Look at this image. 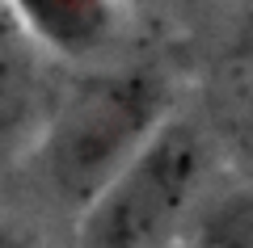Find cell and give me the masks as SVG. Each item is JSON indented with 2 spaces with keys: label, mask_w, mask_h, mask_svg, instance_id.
<instances>
[{
  "label": "cell",
  "mask_w": 253,
  "mask_h": 248,
  "mask_svg": "<svg viewBox=\"0 0 253 248\" xmlns=\"http://www.w3.org/2000/svg\"><path fill=\"white\" fill-rule=\"evenodd\" d=\"M165 109H169L165 80L148 68L84 80L51 114V126L38 143L51 185L76 198L84 211L169 118Z\"/></svg>",
  "instance_id": "6da1fadb"
},
{
  "label": "cell",
  "mask_w": 253,
  "mask_h": 248,
  "mask_svg": "<svg viewBox=\"0 0 253 248\" xmlns=\"http://www.w3.org/2000/svg\"><path fill=\"white\" fill-rule=\"evenodd\" d=\"M207 143L190 118H165L152 139L81 211V248H169L194 219Z\"/></svg>",
  "instance_id": "7a4b0ae2"
},
{
  "label": "cell",
  "mask_w": 253,
  "mask_h": 248,
  "mask_svg": "<svg viewBox=\"0 0 253 248\" xmlns=\"http://www.w3.org/2000/svg\"><path fill=\"white\" fill-rule=\"evenodd\" d=\"M51 114L38 42L30 38L17 4L0 0V160L42 143Z\"/></svg>",
  "instance_id": "3957f363"
},
{
  "label": "cell",
  "mask_w": 253,
  "mask_h": 248,
  "mask_svg": "<svg viewBox=\"0 0 253 248\" xmlns=\"http://www.w3.org/2000/svg\"><path fill=\"white\" fill-rule=\"evenodd\" d=\"M17 13L38 46L68 55V59H84L101 51L118 17V9L106 0H26L17 4Z\"/></svg>",
  "instance_id": "277c9868"
},
{
  "label": "cell",
  "mask_w": 253,
  "mask_h": 248,
  "mask_svg": "<svg viewBox=\"0 0 253 248\" xmlns=\"http://www.w3.org/2000/svg\"><path fill=\"white\" fill-rule=\"evenodd\" d=\"M190 248H253V185L203 202L190 219Z\"/></svg>",
  "instance_id": "5b68a950"
},
{
  "label": "cell",
  "mask_w": 253,
  "mask_h": 248,
  "mask_svg": "<svg viewBox=\"0 0 253 248\" xmlns=\"http://www.w3.org/2000/svg\"><path fill=\"white\" fill-rule=\"evenodd\" d=\"M0 248H34L30 240H21V236H13V231H4L0 227Z\"/></svg>",
  "instance_id": "8992f818"
}]
</instances>
